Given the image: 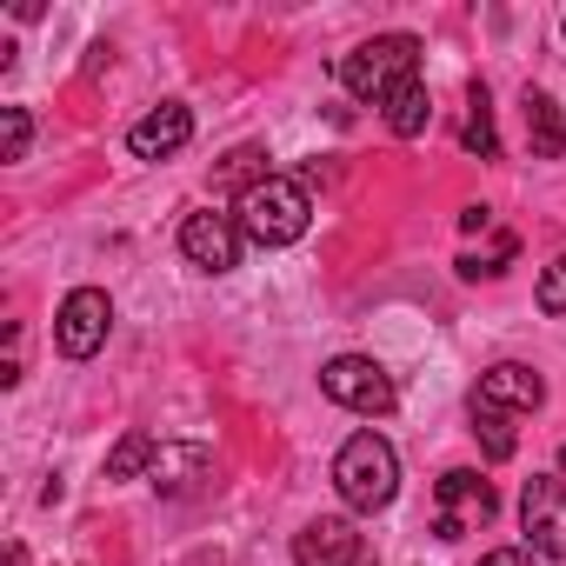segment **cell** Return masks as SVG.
<instances>
[{
  "instance_id": "obj_14",
  "label": "cell",
  "mask_w": 566,
  "mask_h": 566,
  "mask_svg": "<svg viewBox=\"0 0 566 566\" xmlns=\"http://www.w3.org/2000/svg\"><path fill=\"white\" fill-rule=\"evenodd\" d=\"M154 460H160V440L134 427V433L114 440V453H107V480H140V473H154Z\"/></svg>"
},
{
  "instance_id": "obj_22",
  "label": "cell",
  "mask_w": 566,
  "mask_h": 566,
  "mask_svg": "<svg viewBox=\"0 0 566 566\" xmlns=\"http://www.w3.org/2000/svg\"><path fill=\"white\" fill-rule=\"evenodd\" d=\"M539 553H526V546H493V553H480V566H533Z\"/></svg>"
},
{
  "instance_id": "obj_5",
  "label": "cell",
  "mask_w": 566,
  "mask_h": 566,
  "mask_svg": "<svg viewBox=\"0 0 566 566\" xmlns=\"http://www.w3.org/2000/svg\"><path fill=\"white\" fill-rule=\"evenodd\" d=\"M321 394L347 413H394V374L367 354H340L321 367Z\"/></svg>"
},
{
  "instance_id": "obj_18",
  "label": "cell",
  "mask_w": 566,
  "mask_h": 566,
  "mask_svg": "<svg viewBox=\"0 0 566 566\" xmlns=\"http://www.w3.org/2000/svg\"><path fill=\"white\" fill-rule=\"evenodd\" d=\"M473 433L486 447V460H513L520 433H513V413H493V407H473Z\"/></svg>"
},
{
  "instance_id": "obj_1",
  "label": "cell",
  "mask_w": 566,
  "mask_h": 566,
  "mask_svg": "<svg viewBox=\"0 0 566 566\" xmlns=\"http://www.w3.org/2000/svg\"><path fill=\"white\" fill-rule=\"evenodd\" d=\"M340 87L354 94V101H394L400 87H413L420 81V41L413 34H380V41H360L354 54H340Z\"/></svg>"
},
{
  "instance_id": "obj_7",
  "label": "cell",
  "mask_w": 566,
  "mask_h": 566,
  "mask_svg": "<svg viewBox=\"0 0 566 566\" xmlns=\"http://www.w3.org/2000/svg\"><path fill=\"white\" fill-rule=\"evenodd\" d=\"M107 327H114V301L101 287H74L61 301V314H54V347L67 360H94L107 347Z\"/></svg>"
},
{
  "instance_id": "obj_8",
  "label": "cell",
  "mask_w": 566,
  "mask_h": 566,
  "mask_svg": "<svg viewBox=\"0 0 566 566\" xmlns=\"http://www.w3.org/2000/svg\"><path fill=\"white\" fill-rule=\"evenodd\" d=\"M240 247H247V233H240V220L233 213H187L180 220V253L200 266V273H233L240 266Z\"/></svg>"
},
{
  "instance_id": "obj_17",
  "label": "cell",
  "mask_w": 566,
  "mask_h": 566,
  "mask_svg": "<svg viewBox=\"0 0 566 566\" xmlns=\"http://www.w3.org/2000/svg\"><path fill=\"white\" fill-rule=\"evenodd\" d=\"M266 174H273V167H266V154H260V147H233V154L213 167V187H240V193H253Z\"/></svg>"
},
{
  "instance_id": "obj_21",
  "label": "cell",
  "mask_w": 566,
  "mask_h": 566,
  "mask_svg": "<svg viewBox=\"0 0 566 566\" xmlns=\"http://www.w3.org/2000/svg\"><path fill=\"white\" fill-rule=\"evenodd\" d=\"M539 307H546V314H566V253L539 273Z\"/></svg>"
},
{
  "instance_id": "obj_6",
  "label": "cell",
  "mask_w": 566,
  "mask_h": 566,
  "mask_svg": "<svg viewBox=\"0 0 566 566\" xmlns=\"http://www.w3.org/2000/svg\"><path fill=\"white\" fill-rule=\"evenodd\" d=\"M520 526H526V553L539 559H566V480L559 473H533L520 493Z\"/></svg>"
},
{
  "instance_id": "obj_15",
  "label": "cell",
  "mask_w": 566,
  "mask_h": 566,
  "mask_svg": "<svg viewBox=\"0 0 566 566\" xmlns=\"http://www.w3.org/2000/svg\"><path fill=\"white\" fill-rule=\"evenodd\" d=\"M427 120H433V101H427V81H413V87H400V94L387 101V127H394L400 140H413V134H427Z\"/></svg>"
},
{
  "instance_id": "obj_13",
  "label": "cell",
  "mask_w": 566,
  "mask_h": 566,
  "mask_svg": "<svg viewBox=\"0 0 566 566\" xmlns=\"http://www.w3.org/2000/svg\"><path fill=\"white\" fill-rule=\"evenodd\" d=\"M526 140H533V160H566V120L553 94L526 87Z\"/></svg>"
},
{
  "instance_id": "obj_10",
  "label": "cell",
  "mask_w": 566,
  "mask_h": 566,
  "mask_svg": "<svg viewBox=\"0 0 566 566\" xmlns=\"http://www.w3.org/2000/svg\"><path fill=\"white\" fill-rule=\"evenodd\" d=\"M294 566H367V539L354 533V520H314L307 533H294Z\"/></svg>"
},
{
  "instance_id": "obj_20",
  "label": "cell",
  "mask_w": 566,
  "mask_h": 566,
  "mask_svg": "<svg viewBox=\"0 0 566 566\" xmlns=\"http://www.w3.org/2000/svg\"><path fill=\"white\" fill-rule=\"evenodd\" d=\"M506 260H513V233H500L493 253H467V260H460V280H480V273L493 280V273H506Z\"/></svg>"
},
{
  "instance_id": "obj_2",
  "label": "cell",
  "mask_w": 566,
  "mask_h": 566,
  "mask_svg": "<svg viewBox=\"0 0 566 566\" xmlns=\"http://www.w3.org/2000/svg\"><path fill=\"white\" fill-rule=\"evenodd\" d=\"M334 486H340V500L354 506V513H380V506H394V493H400V453H394V440L387 433H354L340 453H334Z\"/></svg>"
},
{
  "instance_id": "obj_4",
  "label": "cell",
  "mask_w": 566,
  "mask_h": 566,
  "mask_svg": "<svg viewBox=\"0 0 566 566\" xmlns=\"http://www.w3.org/2000/svg\"><path fill=\"white\" fill-rule=\"evenodd\" d=\"M493 513H500V493H493L473 467L440 473V486H433V533H440V539H467V533H480Z\"/></svg>"
},
{
  "instance_id": "obj_11",
  "label": "cell",
  "mask_w": 566,
  "mask_h": 566,
  "mask_svg": "<svg viewBox=\"0 0 566 566\" xmlns=\"http://www.w3.org/2000/svg\"><path fill=\"white\" fill-rule=\"evenodd\" d=\"M187 140H193V114H187L180 101H160L147 120H134V127H127L134 160H167V154H180Z\"/></svg>"
},
{
  "instance_id": "obj_3",
  "label": "cell",
  "mask_w": 566,
  "mask_h": 566,
  "mask_svg": "<svg viewBox=\"0 0 566 566\" xmlns=\"http://www.w3.org/2000/svg\"><path fill=\"white\" fill-rule=\"evenodd\" d=\"M240 233L253 240V247H294L301 233H307V220H314V200H307V180H294V174H266L253 193H240Z\"/></svg>"
},
{
  "instance_id": "obj_9",
  "label": "cell",
  "mask_w": 566,
  "mask_h": 566,
  "mask_svg": "<svg viewBox=\"0 0 566 566\" xmlns=\"http://www.w3.org/2000/svg\"><path fill=\"white\" fill-rule=\"evenodd\" d=\"M539 400H546V380L533 367H520V360L486 367L480 387H473V407H493V413H533Z\"/></svg>"
},
{
  "instance_id": "obj_16",
  "label": "cell",
  "mask_w": 566,
  "mask_h": 566,
  "mask_svg": "<svg viewBox=\"0 0 566 566\" xmlns=\"http://www.w3.org/2000/svg\"><path fill=\"white\" fill-rule=\"evenodd\" d=\"M460 140H467L480 160H493V154H500V134H493V101H486V87H473V94H467V127H460Z\"/></svg>"
},
{
  "instance_id": "obj_23",
  "label": "cell",
  "mask_w": 566,
  "mask_h": 566,
  "mask_svg": "<svg viewBox=\"0 0 566 566\" xmlns=\"http://www.w3.org/2000/svg\"><path fill=\"white\" fill-rule=\"evenodd\" d=\"M460 227H467V233H480V227H493V213H486V207H467V213H460Z\"/></svg>"
},
{
  "instance_id": "obj_12",
  "label": "cell",
  "mask_w": 566,
  "mask_h": 566,
  "mask_svg": "<svg viewBox=\"0 0 566 566\" xmlns=\"http://www.w3.org/2000/svg\"><path fill=\"white\" fill-rule=\"evenodd\" d=\"M207 473H213V453H207V447H193V440H167L147 480H154L160 493H193Z\"/></svg>"
},
{
  "instance_id": "obj_19",
  "label": "cell",
  "mask_w": 566,
  "mask_h": 566,
  "mask_svg": "<svg viewBox=\"0 0 566 566\" xmlns=\"http://www.w3.org/2000/svg\"><path fill=\"white\" fill-rule=\"evenodd\" d=\"M28 140H34L28 107H0V160H28Z\"/></svg>"
}]
</instances>
